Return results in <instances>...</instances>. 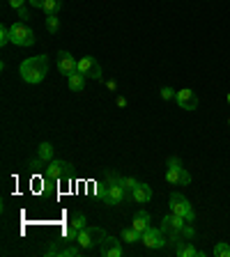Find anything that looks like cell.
<instances>
[{
    "label": "cell",
    "instance_id": "obj_32",
    "mask_svg": "<svg viewBox=\"0 0 230 257\" xmlns=\"http://www.w3.org/2000/svg\"><path fill=\"white\" fill-rule=\"evenodd\" d=\"M225 99H228V103H230V92H228V96H225Z\"/></svg>",
    "mask_w": 230,
    "mask_h": 257
},
{
    "label": "cell",
    "instance_id": "obj_12",
    "mask_svg": "<svg viewBox=\"0 0 230 257\" xmlns=\"http://www.w3.org/2000/svg\"><path fill=\"white\" fill-rule=\"evenodd\" d=\"M175 101L180 103V108H184V110H196V108H198V96H196L193 90H189V87H184V90L177 92Z\"/></svg>",
    "mask_w": 230,
    "mask_h": 257
},
{
    "label": "cell",
    "instance_id": "obj_17",
    "mask_svg": "<svg viewBox=\"0 0 230 257\" xmlns=\"http://www.w3.org/2000/svg\"><path fill=\"white\" fill-rule=\"evenodd\" d=\"M67 80H69V87L74 92H83V87H86V76L81 74V71L69 74V76H67Z\"/></svg>",
    "mask_w": 230,
    "mask_h": 257
},
{
    "label": "cell",
    "instance_id": "obj_20",
    "mask_svg": "<svg viewBox=\"0 0 230 257\" xmlns=\"http://www.w3.org/2000/svg\"><path fill=\"white\" fill-rule=\"evenodd\" d=\"M60 7H62V0H44L42 10L46 12V16H48V14H58Z\"/></svg>",
    "mask_w": 230,
    "mask_h": 257
},
{
    "label": "cell",
    "instance_id": "obj_22",
    "mask_svg": "<svg viewBox=\"0 0 230 257\" xmlns=\"http://www.w3.org/2000/svg\"><path fill=\"white\" fill-rule=\"evenodd\" d=\"M214 255L216 257H230V243H225V241H219L214 246Z\"/></svg>",
    "mask_w": 230,
    "mask_h": 257
},
{
    "label": "cell",
    "instance_id": "obj_11",
    "mask_svg": "<svg viewBox=\"0 0 230 257\" xmlns=\"http://www.w3.org/2000/svg\"><path fill=\"white\" fill-rule=\"evenodd\" d=\"M71 166L67 163V161L62 159H53V161H48V166L46 170H44V175L48 177V179H62L64 175H69Z\"/></svg>",
    "mask_w": 230,
    "mask_h": 257
},
{
    "label": "cell",
    "instance_id": "obj_4",
    "mask_svg": "<svg viewBox=\"0 0 230 257\" xmlns=\"http://www.w3.org/2000/svg\"><path fill=\"white\" fill-rule=\"evenodd\" d=\"M187 225H189L187 218H182V216H177V214H173V211H171L166 218L161 220V230L171 236L173 243H177V241L182 239V232H184V227H187Z\"/></svg>",
    "mask_w": 230,
    "mask_h": 257
},
{
    "label": "cell",
    "instance_id": "obj_16",
    "mask_svg": "<svg viewBox=\"0 0 230 257\" xmlns=\"http://www.w3.org/2000/svg\"><path fill=\"white\" fill-rule=\"evenodd\" d=\"M131 227H134V230H138L140 234H143V232L150 227V214H147V211H138V214L134 216V223H131Z\"/></svg>",
    "mask_w": 230,
    "mask_h": 257
},
{
    "label": "cell",
    "instance_id": "obj_21",
    "mask_svg": "<svg viewBox=\"0 0 230 257\" xmlns=\"http://www.w3.org/2000/svg\"><path fill=\"white\" fill-rule=\"evenodd\" d=\"M58 28H60L58 16H55V14H48L46 16V30L51 32V35H55V32H58Z\"/></svg>",
    "mask_w": 230,
    "mask_h": 257
},
{
    "label": "cell",
    "instance_id": "obj_10",
    "mask_svg": "<svg viewBox=\"0 0 230 257\" xmlns=\"http://www.w3.org/2000/svg\"><path fill=\"white\" fill-rule=\"evenodd\" d=\"M79 71L86 78H95V80L102 78V64L97 62V58H92V55H86V58L79 60Z\"/></svg>",
    "mask_w": 230,
    "mask_h": 257
},
{
    "label": "cell",
    "instance_id": "obj_7",
    "mask_svg": "<svg viewBox=\"0 0 230 257\" xmlns=\"http://www.w3.org/2000/svg\"><path fill=\"white\" fill-rule=\"evenodd\" d=\"M168 207H171L173 214L182 216V218H187L189 223H193L196 220V211H193V204L189 202L184 195H180V193H173L171 195V202H168Z\"/></svg>",
    "mask_w": 230,
    "mask_h": 257
},
{
    "label": "cell",
    "instance_id": "obj_1",
    "mask_svg": "<svg viewBox=\"0 0 230 257\" xmlns=\"http://www.w3.org/2000/svg\"><path fill=\"white\" fill-rule=\"evenodd\" d=\"M19 74L30 85L42 83L48 74V55H32V58L23 60L21 67H19Z\"/></svg>",
    "mask_w": 230,
    "mask_h": 257
},
{
    "label": "cell",
    "instance_id": "obj_13",
    "mask_svg": "<svg viewBox=\"0 0 230 257\" xmlns=\"http://www.w3.org/2000/svg\"><path fill=\"white\" fill-rule=\"evenodd\" d=\"M99 252H102L104 257H120L122 255V243H120V239L106 234V239H104L102 246H99Z\"/></svg>",
    "mask_w": 230,
    "mask_h": 257
},
{
    "label": "cell",
    "instance_id": "obj_25",
    "mask_svg": "<svg viewBox=\"0 0 230 257\" xmlns=\"http://www.w3.org/2000/svg\"><path fill=\"white\" fill-rule=\"evenodd\" d=\"M120 182H122V186L127 188L129 193H131L136 186H138V179H136V177H124V179H120Z\"/></svg>",
    "mask_w": 230,
    "mask_h": 257
},
{
    "label": "cell",
    "instance_id": "obj_5",
    "mask_svg": "<svg viewBox=\"0 0 230 257\" xmlns=\"http://www.w3.org/2000/svg\"><path fill=\"white\" fill-rule=\"evenodd\" d=\"M106 239V232L102 230V227H95V225H88V227H83V230L79 232V246L81 248H88V250H92V248H99L102 246V241Z\"/></svg>",
    "mask_w": 230,
    "mask_h": 257
},
{
    "label": "cell",
    "instance_id": "obj_26",
    "mask_svg": "<svg viewBox=\"0 0 230 257\" xmlns=\"http://www.w3.org/2000/svg\"><path fill=\"white\" fill-rule=\"evenodd\" d=\"M60 257H81V248H62L60 250Z\"/></svg>",
    "mask_w": 230,
    "mask_h": 257
},
{
    "label": "cell",
    "instance_id": "obj_15",
    "mask_svg": "<svg viewBox=\"0 0 230 257\" xmlns=\"http://www.w3.org/2000/svg\"><path fill=\"white\" fill-rule=\"evenodd\" d=\"M131 200H134V202H138V204L150 202V200H152V188L147 186V184L138 182V186L131 191Z\"/></svg>",
    "mask_w": 230,
    "mask_h": 257
},
{
    "label": "cell",
    "instance_id": "obj_14",
    "mask_svg": "<svg viewBox=\"0 0 230 257\" xmlns=\"http://www.w3.org/2000/svg\"><path fill=\"white\" fill-rule=\"evenodd\" d=\"M175 252L180 257H203V252L196 250V246H193L189 239H180L175 243Z\"/></svg>",
    "mask_w": 230,
    "mask_h": 257
},
{
    "label": "cell",
    "instance_id": "obj_24",
    "mask_svg": "<svg viewBox=\"0 0 230 257\" xmlns=\"http://www.w3.org/2000/svg\"><path fill=\"white\" fill-rule=\"evenodd\" d=\"M10 42H12L10 28H7V26H0V46H7Z\"/></svg>",
    "mask_w": 230,
    "mask_h": 257
},
{
    "label": "cell",
    "instance_id": "obj_33",
    "mask_svg": "<svg viewBox=\"0 0 230 257\" xmlns=\"http://www.w3.org/2000/svg\"><path fill=\"white\" fill-rule=\"evenodd\" d=\"M228 124H230V119H228Z\"/></svg>",
    "mask_w": 230,
    "mask_h": 257
},
{
    "label": "cell",
    "instance_id": "obj_8",
    "mask_svg": "<svg viewBox=\"0 0 230 257\" xmlns=\"http://www.w3.org/2000/svg\"><path fill=\"white\" fill-rule=\"evenodd\" d=\"M140 241H143L145 248L157 250V248L166 246V232L161 230V227H147V230L143 232V236H140Z\"/></svg>",
    "mask_w": 230,
    "mask_h": 257
},
{
    "label": "cell",
    "instance_id": "obj_6",
    "mask_svg": "<svg viewBox=\"0 0 230 257\" xmlns=\"http://www.w3.org/2000/svg\"><path fill=\"white\" fill-rule=\"evenodd\" d=\"M127 188L122 186V182H120V177H111L106 182V186H104L102 195L104 200H106V204H111V207H115V204L124 202V195H127Z\"/></svg>",
    "mask_w": 230,
    "mask_h": 257
},
{
    "label": "cell",
    "instance_id": "obj_9",
    "mask_svg": "<svg viewBox=\"0 0 230 257\" xmlns=\"http://www.w3.org/2000/svg\"><path fill=\"white\" fill-rule=\"evenodd\" d=\"M55 64H58V71L64 74V76L79 71V60H76L69 51H58V55H55Z\"/></svg>",
    "mask_w": 230,
    "mask_h": 257
},
{
    "label": "cell",
    "instance_id": "obj_2",
    "mask_svg": "<svg viewBox=\"0 0 230 257\" xmlns=\"http://www.w3.org/2000/svg\"><path fill=\"white\" fill-rule=\"evenodd\" d=\"M166 182L173 184V186H189L191 184V175L184 170L182 161L177 156H171L166 161Z\"/></svg>",
    "mask_w": 230,
    "mask_h": 257
},
{
    "label": "cell",
    "instance_id": "obj_18",
    "mask_svg": "<svg viewBox=\"0 0 230 257\" xmlns=\"http://www.w3.org/2000/svg\"><path fill=\"white\" fill-rule=\"evenodd\" d=\"M37 156L44 161V163L53 161V145H51V143H39V147H37Z\"/></svg>",
    "mask_w": 230,
    "mask_h": 257
},
{
    "label": "cell",
    "instance_id": "obj_23",
    "mask_svg": "<svg viewBox=\"0 0 230 257\" xmlns=\"http://www.w3.org/2000/svg\"><path fill=\"white\" fill-rule=\"evenodd\" d=\"M71 225H74L76 230H83V227H88V225H86V216L81 214V211H76V214L71 216Z\"/></svg>",
    "mask_w": 230,
    "mask_h": 257
},
{
    "label": "cell",
    "instance_id": "obj_30",
    "mask_svg": "<svg viewBox=\"0 0 230 257\" xmlns=\"http://www.w3.org/2000/svg\"><path fill=\"white\" fill-rule=\"evenodd\" d=\"M28 5L39 7V10H42V7H44V0H28Z\"/></svg>",
    "mask_w": 230,
    "mask_h": 257
},
{
    "label": "cell",
    "instance_id": "obj_3",
    "mask_svg": "<svg viewBox=\"0 0 230 257\" xmlns=\"http://www.w3.org/2000/svg\"><path fill=\"white\" fill-rule=\"evenodd\" d=\"M10 37H12V44L14 46H32V44L37 42V37H35V32H32V28L28 26L26 21H16L10 26Z\"/></svg>",
    "mask_w": 230,
    "mask_h": 257
},
{
    "label": "cell",
    "instance_id": "obj_28",
    "mask_svg": "<svg viewBox=\"0 0 230 257\" xmlns=\"http://www.w3.org/2000/svg\"><path fill=\"white\" fill-rule=\"evenodd\" d=\"M175 94L177 92L173 90V87H161V99H166L168 101V99H175Z\"/></svg>",
    "mask_w": 230,
    "mask_h": 257
},
{
    "label": "cell",
    "instance_id": "obj_19",
    "mask_svg": "<svg viewBox=\"0 0 230 257\" xmlns=\"http://www.w3.org/2000/svg\"><path fill=\"white\" fill-rule=\"evenodd\" d=\"M140 232L138 230H134V227H124L122 230V239L127 241V243H136V241H140Z\"/></svg>",
    "mask_w": 230,
    "mask_h": 257
},
{
    "label": "cell",
    "instance_id": "obj_31",
    "mask_svg": "<svg viewBox=\"0 0 230 257\" xmlns=\"http://www.w3.org/2000/svg\"><path fill=\"white\" fill-rule=\"evenodd\" d=\"M19 16H21L23 21H26V19H28V10H26V7H21V10H19Z\"/></svg>",
    "mask_w": 230,
    "mask_h": 257
},
{
    "label": "cell",
    "instance_id": "obj_29",
    "mask_svg": "<svg viewBox=\"0 0 230 257\" xmlns=\"http://www.w3.org/2000/svg\"><path fill=\"white\" fill-rule=\"evenodd\" d=\"M7 3H10V7H14V10H21L28 0H7Z\"/></svg>",
    "mask_w": 230,
    "mask_h": 257
},
{
    "label": "cell",
    "instance_id": "obj_27",
    "mask_svg": "<svg viewBox=\"0 0 230 257\" xmlns=\"http://www.w3.org/2000/svg\"><path fill=\"white\" fill-rule=\"evenodd\" d=\"M79 232L81 230H76L74 225H69V227H67V232H64V241H76V239H79Z\"/></svg>",
    "mask_w": 230,
    "mask_h": 257
}]
</instances>
